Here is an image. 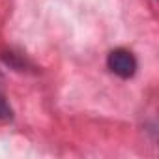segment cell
<instances>
[{
  "label": "cell",
  "mask_w": 159,
  "mask_h": 159,
  "mask_svg": "<svg viewBox=\"0 0 159 159\" xmlns=\"http://www.w3.org/2000/svg\"><path fill=\"white\" fill-rule=\"evenodd\" d=\"M107 67L114 75H118L122 79H129L137 71V58L127 49H114L107 56Z\"/></svg>",
  "instance_id": "obj_1"
},
{
  "label": "cell",
  "mask_w": 159,
  "mask_h": 159,
  "mask_svg": "<svg viewBox=\"0 0 159 159\" xmlns=\"http://www.w3.org/2000/svg\"><path fill=\"white\" fill-rule=\"evenodd\" d=\"M13 118V111L6 99L4 86H2V75H0V122H10Z\"/></svg>",
  "instance_id": "obj_2"
}]
</instances>
